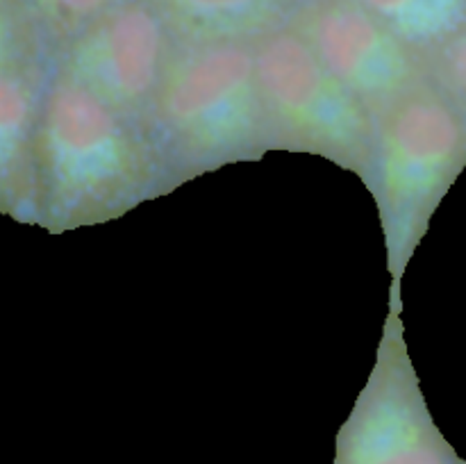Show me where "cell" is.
I'll return each mask as SVG.
<instances>
[{
    "mask_svg": "<svg viewBox=\"0 0 466 464\" xmlns=\"http://www.w3.org/2000/svg\"><path fill=\"white\" fill-rule=\"evenodd\" d=\"M335 464H466L432 421L396 308L371 376L339 428Z\"/></svg>",
    "mask_w": 466,
    "mask_h": 464,
    "instance_id": "5",
    "label": "cell"
},
{
    "mask_svg": "<svg viewBox=\"0 0 466 464\" xmlns=\"http://www.w3.org/2000/svg\"><path fill=\"white\" fill-rule=\"evenodd\" d=\"M146 135L171 189L278 150L253 41H177Z\"/></svg>",
    "mask_w": 466,
    "mask_h": 464,
    "instance_id": "2",
    "label": "cell"
},
{
    "mask_svg": "<svg viewBox=\"0 0 466 464\" xmlns=\"http://www.w3.org/2000/svg\"><path fill=\"white\" fill-rule=\"evenodd\" d=\"M182 41H255L285 27L289 0H157Z\"/></svg>",
    "mask_w": 466,
    "mask_h": 464,
    "instance_id": "9",
    "label": "cell"
},
{
    "mask_svg": "<svg viewBox=\"0 0 466 464\" xmlns=\"http://www.w3.org/2000/svg\"><path fill=\"white\" fill-rule=\"evenodd\" d=\"M48 35L55 53L103 16L118 0H25Z\"/></svg>",
    "mask_w": 466,
    "mask_h": 464,
    "instance_id": "12",
    "label": "cell"
},
{
    "mask_svg": "<svg viewBox=\"0 0 466 464\" xmlns=\"http://www.w3.org/2000/svg\"><path fill=\"white\" fill-rule=\"evenodd\" d=\"M426 59L466 27V0H360Z\"/></svg>",
    "mask_w": 466,
    "mask_h": 464,
    "instance_id": "10",
    "label": "cell"
},
{
    "mask_svg": "<svg viewBox=\"0 0 466 464\" xmlns=\"http://www.w3.org/2000/svg\"><path fill=\"white\" fill-rule=\"evenodd\" d=\"M55 48L25 0H0V71L53 62Z\"/></svg>",
    "mask_w": 466,
    "mask_h": 464,
    "instance_id": "11",
    "label": "cell"
},
{
    "mask_svg": "<svg viewBox=\"0 0 466 464\" xmlns=\"http://www.w3.org/2000/svg\"><path fill=\"white\" fill-rule=\"evenodd\" d=\"M35 226L62 235L171 189L148 135L53 59L35 148Z\"/></svg>",
    "mask_w": 466,
    "mask_h": 464,
    "instance_id": "1",
    "label": "cell"
},
{
    "mask_svg": "<svg viewBox=\"0 0 466 464\" xmlns=\"http://www.w3.org/2000/svg\"><path fill=\"white\" fill-rule=\"evenodd\" d=\"M294 27L376 121L431 77L426 59L360 0H317Z\"/></svg>",
    "mask_w": 466,
    "mask_h": 464,
    "instance_id": "7",
    "label": "cell"
},
{
    "mask_svg": "<svg viewBox=\"0 0 466 464\" xmlns=\"http://www.w3.org/2000/svg\"><path fill=\"white\" fill-rule=\"evenodd\" d=\"M53 62L0 71V217L35 226V148Z\"/></svg>",
    "mask_w": 466,
    "mask_h": 464,
    "instance_id": "8",
    "label": "cell"
},
{
    "mask_svg": "<svg viewBox=\"0 0 466 464\" xmlns=\"http://www.w3.org/2000/svg\"><path fill=\"white\" fill-rule=\"evenodd\" d=\"M176 48V32L157 5L126 0L96 18L53 59L146 132Z\"/></svg>",
    "mask_w": 466,
    "mask_h": 464,
    "instance_id": "6",
    "label": "cell"
},
{
    "mask_svg": "<svg viewBox=\"0 0 466 464\" xmlns=\"http://www.w3.org/2000/svg\"><path fill=\"white\" fill-rule=\"evenodd\" d=\"M466 166V114L435 82L391 105L376 121L371 177L396 291L435 209Z\"/></svg>",
    "mask_w": 466,
    "mask_h": 464,
    "instance_id": "3",
    "label": "cell"
},
{
    "mask_svg": "<svg viewBox=\"0 0 466 464\" xmlns=\"http://www.w3.org/2000/svg\"><path fill=\"white\" fill-rule=\"evenodd\" d=\"M431 80L466 114V27L428 57Z\"/></svg>",
    "mask_w": 466,
    "mask_h": 464,
    "instance_id": "13",
    "label": "cell"
},
{
    "mask_svg": "<svg viewBox=\"0 0 466 464\" xmlns=\"http://www.w3.org/2000/svg\"><path fill=\"white\" fill-rule=\"evenodd\" d=\"M258 80L278 150L330 159L364 180L371 177L376 118L328 71L294 25L253 41Z\"/></svg>",
    "mask_w": 466,
    "mask_h": 464,
    "instance_id": "4",
    "label": "cell"
}]
</instances>
